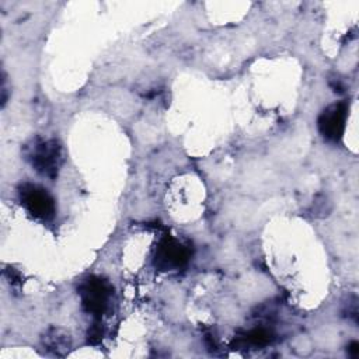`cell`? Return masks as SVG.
<instances>
[{
	"label": "cell",
	"instance_id": "6da1fadb",
	"mask_svg": "<svg viewBox=\"0 0 359 359\" xmlns=\"http://www.w3.org/2000/svg\"><path fill=\"white\" fill-rule=\"evenodd\" d=\"M79 294L84 310L95 317H101L108 309L112 287L107 280L98 276H90L81 282Z\"/></svg>",
	"mask_w": 359,
	"mask_h": 359
},
{
	"label": "cell",
	"instance_id": "7a4b0ae2",
	"mask_svg": "<svg viewBox=\"0 0 359 359\" xmlns=\"http://www.w3.org/2000/svg\"><path fill=\"white\" fill-rule=\"evenodd\" d=\"M20 201L24 208L36 219L49 220L55 216L56 205L52 195L42 187L31 182H24L18 188Z\"/></svg>",
	"mask_w": 359,
	"mask_h": 359
},
{
	"label": "cell",
	"instance_id": "3957f363",
	"mask_svg": "<svg viewBox=\"0 0 359 359\" xmlns=\"http://www.w3.org/2000/svg\"><path fill=\"white\" fill-rule=\"evenodd\" d=\"M28 158L32 167L42 175L55 178L62 161V149L56 140H36L29 147Z\"/></svg>",
	"mask_w": 359,
	"mask_h": 359
},
{
	"label": "cell",
	"instance_id": "277c9868",
	"mask_svg": "<svg viewBox=\"0 0 359 359\" xmlns=\"http://www.w3.org/2000/svg\"><path fill=\"white\" fill-rule=\"evenodd\" d=\"M189 250L171 236H165L154 254V266L160 271L180 269L189 261Z\"/></svg>",
	"mask_w": 359,
	"mask_h": 359
},
{
	"label": "cell",
	"instance_id": "5b68a950",
	"mask_svg": "<svg viewBox=\"0 0 359 359\" xmlns=\"http://www.w3.org/2000/svg\"><path fill=\"white\" fill-rule=\"evenodd\" d=\"M348 118V105L344 101L328 105L318 116V130L324 139L330 142H338L344 132Z\"/></svg>",
	"mask_w": 359,
	"mask_h": 359
},
{
	"label": "cell",
	"instance_id": "8992f818",
	"mask_svg": "<svg viewBox=\"0 0 359 359\" xmlns=\"http://www.w3.org/2000/svg\"><path fill=\"white\" fill-rule=\"evenodd\" d=\"M42 345L45 346L46 351L52 352L53 355L62 356L70 349V338H69V334L63 332L62 330L52 328L43 335Z\"/></svg>",
	"mask_w": 359,
	"mask_h": 359
},
{
	"label": "cell",
	"instance_id": "52a82bcc",
	"mask_svg": "<svg viewBox=\"0 0 359 359\" xmlns=\"http://www.w3.org/2000/svg\"><path fill=\"white\" fill-rule=\"evenodd\" d=\"M271 339H272V334L266 328H254L241 337V342L255 345V346L266 345L271 342Z\"/></svg>",
	"mask_w": 359,
	"mask_h": 359
},
{
	"label": "cell",
	"instance_id": "ba28073f",
	"mask_svg": "<svg viewBox=\"0 0 359 359\" xmlns=\"http://www.w3.org/2000/svg\"><path fill=\"white\" fill-rule=\"evenodd\" d=\"M102 338V330L100 327V324H94L90 330H88V334H87V339L90 344H98Z\"/></svg>",
	"mask_w": 359,
	"mask_h": 359
},
{
	"label": "cell",
	"instance_id": "9c48e42d",
	"mask_svg": "<svg viewBox=\"0 0 359 359\" xmlns=\"http://www.w3.org/2000/svg\"><path fill=\"white\" fill-rule=\"evenodd\" d=\"M348 353L352 356V358H356L359 355V344L358 342H351L348 345Z\"/></svg>",
	"mask_w": 359,
	"mask_h": 359
}]
</instances>
